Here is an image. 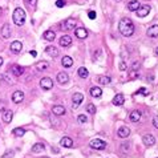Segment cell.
I'll use <instances>...</instances> for the list:
<instances>
[{"mask_svg":"<svg viewBox=\"0 0 158 158\" xmlns=\"http://www.w3.org/2000/svg\"><path fill=\"white\" fill-rule=\"evenodd\" d=\"M118 29L125 37H130L133 33H134V24L130 20L129 17H124L121 19L120 23H118Z\"/></svg>","mask_w":158,"mask_h":158,"instance_id":"obj_1","label":"cell"},{"mask_svg":"<svg viewBox=\"0 0 158 158\" xmlns=\"http://www.w3.org/2000/svg\"><path fill=\"white\" fill-rule=\"evenodd\" d=\"M12 19H13V23L16 24V25H23L24 23H25V11L21 8H16L13 11V16H12Z\"/></svg>","mask_w":158,"mask_h":158,"instance_id":"obj_2","label":"cell"},{"mask_svg":"<svg viewBox=\"0 0 158 158\" xmlns=\"http://www.w3.org/2000/svg\"><path fill=\"white\" fill-rule=\"evenodd\" d=\"M89 145H90V147H92V149H96V150H104L105 147H107V142L102 141V140H98V138L92 140Z\"/></svg>","mask_w":158,"mask_h":158,"instance_id":"obj_3","label":"cell"},{"mask_svg":"<svg viewBox=\"0 0 158 158\" xmlns=\"http://www.w3.org/2000/svg\"><path fill=\"white\" fill-rule=\"evenodd\" d=\"M40 86L43 88L44 90H49V89H52V88H53V80H52L51 77H44V78H41V81H40Z\"/></svg>","mask_w":158,"mask_h":158,"instance_id":"obj_4","label":"cell"},{"mask_svg":"<svg viewBox=\"0 0 158 158\" xmlns=\"http://www.w3.org/2000/svg\"><path fill=\"white\" fill-rule=\"evenodd\" d=\"M72 109H77L78 107H80V104L84 101V96L81 95V93H75L72 97Z\"/></svg>","mask_w":158,"mask_h":158,"instance_id":"obj_5","label":"cell"},{"mask_svg":"<svg viewBox=\"0 0 158 158\" xmlns=\"http://www.w3.org/2000/svg\"><path fill=\"white\" fill-rule=\"evenodd\" d=\"M75 27H76V20L72 19V17L66 19L63 23V28L65 29V31H72V29H75Z\"/></svg>","mask_w":158,"mask_h":158,"instance_id":"obj_6","label":"cell"},{"mask_svg":"<svg viewBox=\"0 0 158 158\" xmlns=\"http://www.w3.org/2000/svg\"><path fill=\"white\" fill-rule=\"evenodd\" d=\"M135 12H137V16L145 17V16H147V15H149V12H150V6H141Z\"/></svg>","mask_w":158,"mask_h":158,"instance_id":"obj_7","label":"cell"},{"mask_svg":"<svg viewBox=\"0 0 158 158\" xmlns=\"http://www.w3.org/2000/svg\"><path fill=\"white\" fill-rule=\"evenodd\" d=\"M72 44V37L69 36V35H63L60 37V45L64 47V48H66V47H69Z\"/></svg>","mask_w":158,"mask_h":158,"instance_id":"obj_8","label":"cell"},{"mask_svg":"<svg viewBox=\"0 0 158 158\" xmlns=\"http://www.w3.org/2000/svg\"><path fill=\"white\" fill-rule=\"evenodd\" d=\"M23 100H24V93L21 92V90L13 92V95H12V101H13L15 104H20Z\"/></svg>","mask_w":158,"mask_h":158,"instance_id":"obj_9","label":"cell"},{"mask_svg":"<svg viewBox=\"0 0 158 158\" xmlns=\"http://www.w3.org/2000/svg\"><path fill=\"white\" fill-rule=\"evenodd\" d=\"M142 142L145 144V146H153L155 144V138L152 134H146L142 137Z\"/></svg>","mask_w":158,"mask_h":158,"instance_id":"obj_10","label":"cell"},{"mask_svg":"<svg viewBox=\"0 0 158 158\" xmlns=\"http://www.w3.org/2000/svg\"><path fill=\"white\" fill-rule=\"evenodd\" d=\"M124 102H125V97H124V95H121V93L116 95L114 98H113V104H114L116 107H121V105H124Z\"/></svg>","mask_w":158,"mask_h":158,"instance_id":"obj_11","label":"cell"},{"mask_svg":"<svg viewBox=\"0 0 158 158\" xmlns=\"http://www.w3.org/2000/svg\"><path fill=\"white\" fill-rule=\"evenodd\" d=\"M21 49H23V44L20 41H13L11 44V52H13V53H20Z\"/></svg>","mask_w":158,"mask_h":158,"instance_id":"obj_12","label":"cell"},{"mask_svg":"<svg viewBox=\"0 0 158 158\" xmlns=\"http://www.w3.org/2000/svg\"><path fill=\"white\" fill-rule=\"evenodd\" d=\"M0 33H1V37H3V39H8V37H11V27H9L8 24H4Z\"/></svg>","mask_w":158,"mask_h":158,"instance_id":"obj_13","label":"cell"},{"mask_svg":"<svg viewBox=\"0 0 158 158\" xmlns=\"http://www.w3.org/2000/svg\"><path fill=\"white\" fill-rule=\"evenodd\" d=\"M117 134H118V137H120V138H126V137H129L130 130H129V128L122 126V128H120V129H118Z\"/></svg>","mask_w":158,"mask_h":158,"instance_id":"obj_14","label":"cell"},{"mask_svg":"<svg viewBox=\"0 0 158 158\" xmlns=\"http://www.w3.org/2000/svg\"><path fill=\"white\" fill-rule=\"evenodd\" d=\"M57 81H59V84H66L69 81V76H68V73H65V72H60L57 75Z\"/></svg>","mask_w":158,"mask_h":158,"instance_id":"obj_15","label":"cell"},{"mask_svg":"<svg viewBox=\"0 0 158 158\" xmlns=\"http://www.w3.org/2000/svg\"><path fill=\"white\" fill-rule=\"evenodd\" d=\"M43 37L47 41H53L55 40V37H56V33L52 31V29H48V31H45L43 33Z\"/></svg>","mask_w":158,"mask_h":158,"instance_id":"obj_16","label":"cell"},{"mask_svg":"<svg viewBox=\"0 0 158 158\" xmlns=\"http://www.w3.org/2000/svg\"><path fill=\"white\" fill-rule=\"evenodd\" d=\"M140 118H141V112H140V110H133L129 114V120L132 121V122H138Z\"/></svg>","mask_w":158,"mask_h":158,"instance_id":"obj_17","label":"cell"},{"mask_svg":"<svg viewBox=\"0 0 158 158\" xmlns=\"http://www.w3.org/2000/svg\"><path fill=\"white\" fill-rule=\"evenodd\" d=\"M52 112L56 116H64L65 114V108L61 107V105H55V107L52 108Z\"/></svg>","mask_w":158,"mask_h":158,"instance_id":"obj_18","label":"cell"},{"mask_svg":"<svg viewBox=\"0 0 158 158\" xmlns=\"http://www.w3.org/2000/svg\"><path fill=\"white\" fill-rule=\"evenodd\" d=\"M147 36L149 37H158V25L155 24V25H152L149 29H147Z\"/></svg>","mask_w":158,"mask_h":158,"instance_id":"obj_19","label":"cell"},{"mask_svg":"<svg viewBox=\"0 0 158 158\" xmlns=\"http://www.w3.org/2000/svg\"><path fill=\"white\" fill-rule=\"evenodd\" d=\"M75 33L77 39H86V36H88V32H86L85 28H76Z\"/></svg>","mask_w":158,"mask_h":158,"instance_id":"obj_20","label":"cell"},{"mask_svg":"<svg viewBox=\"0 0 158 158\" xmlns=\"http://www.w3.org/2000/svg\"><path fill=\"white\" fill-rule=\"evenodd\" d=\"M89 92H90V95H92V97H96V98L102 96V90H101V88H98V86H92Z\"/></svg>","mask_w":158,"mask_h":158,"instance_id":"obj_21","label":"cell"},{"mask_svg":"<svg viewBox=\"0 0 158 158\" xmlns=\"http://www.w3.org/2000/svg\"><path fill=\"white\" fill-rule=\"evenodd\" d=\"M60 145H61V146H64V147H72V146H73L72 138H69V137H64V138H61Z\"/></svg>","mask_w":158,"mask_h":158,"instance_id":"obj_22","label":"cell"},{"mask_svg":"<svg viewBox=\"0 0 158 158\" xmlns=\"http://www.w3.org/2000/svg\"><path fill=\"white\" fill-rule=\"evenodd\" d=\"M61 64H63L64 68H71L73 65V59L69 57V56H64V59L61 60Z\"/></svg>","mask_w":158,"mask_h":158,"instance_id":"obj_23","label":"cell"},{"mask_svg":"<svg viewBox=\"0 0 158 158\" xmlns=\"http://www.w3.org/2000/svg\"><path fill=\"white\" fill-rule=\"evenodd\" d=\"M45 52L48 53L49 56H51V57H57V56H59V49L55 48V47H47Z\"/></svg>","mask_w":158,"mask_h":158,"instance_id":"obj_24","label":"cell"},{"mask_svg":"<svg viewBox=\"0 0 158 158\" xmlns=\"http://www.w3.org/2000/svg\"><path fill=\"white\" fill-rule=\"evenodd\" d=\"M11 71H12V73H13L15 76H21L24 73V69L21 68L20 65H12Z\"/></svg>","mask_w":158,"mask_h":158,"instance_id":"obj_25","label":"cell"},{"mask_svg":"<svg viewBox=\"0 0 158 158\" xmlns=\"http://www.w3.org/2000/svg\"><path fill=\"white\" fill-rule=\"evenodd\" d=\"M110 77H107V76H98L97 77V83L101 84V85H109L110 84Z\"/></svg>","mask_w":158,"mask_h":158,"instance_id":"obj_26","label":"cell"},{"mask_svg":"<svg viewBox=\"0 0 158 158\" xmlns=\"http://www.w3.org/2000/svg\"><path fill=\"white\" fill-rule=\"evenodd\" d=\"M12 117H13L12 110H4V113H3V121L4 122H11Z\"/></svg>","mask_w":158,"mask_h":158,"instance_id":"obj_27","label":"cell"},{"mask_svg":"<svg viewBox=\"0 0 158 158\" xmlns=\"http://www.w3.org/2000/svg\"><path fill=\"white\" fill-rule=\"evenodd\" d=\"M140 7H141V4L138 3L137 0H133V1H130V3L128 4V9H129V11H137Z\"/></svg>","mask_w":158,"mask_h":158,"instance_id":"obj_28","label":"cell"},{"mask_svg":"<svg viewBox=\"0 0 158 158\" xmlns=\"http://www.w3.org/2000/svg\"><path fill=\"white\" fill-rule=\"evenodd\" d=\"M77 73L78 76H80L81 78H86L88 76H89V72H88V69L85 68V66H81V68L77 69Z\"/></svg>","mask_w":158,"mask_h":158,"instance_id":"obj_29","label":"cell"},{"mask_svg":"<svg viewBox=\"0 0 158 158\" xmlns=\"http://www.w3.org/2000/svg\"><path fill=\"white\" fill-rule=\"evenodd\" d=\"M48 66H49V64L47 61H39V63H36V69L37 71H47Z\"/></svg>","mask_w":158,"mask_h":158,"instance_id":"obj_30","label":"cell"},{"mask_svg":"<svg viewBox=\"0 0 158 158\" xmlns=\"http://www.w3.org/2000/svg\"><path fill=\"white\" fill-rule=\"evenodd\" d=\"M44 149H45L44 144H36V145L32 146V152H33V153H40V152H43Z\"/></svg>","mask_w":158,"mask_h":158,"instance_id":"obj_31","label":"cell"},{"mask_svg":"<svg viewBox=\"0 0 158 158\" xmlns=\"http://www.w3.org/2000/svg\"><path fill=\"white\" fill-rule=\"evenodd\" d=\"M13 133L16 137H21V135L25 134V129H23V128H16V129H13Z\"/></svg>","mask_w":158,"mask_h":158,"instance_id":"obj_32","label":"cell"},{"mask_svg":"<svg viewBox=\"0 0 158 158\" xmlns=\"http://www.w3.org/2000/svg\"><path fill=\"white\" fill-rule=\"evenodd\" d=\"M129 78L130 80H134V78L138 77V71H134V69H130V72H129Z\"/></svg>","mask_w":158,"mask_h":158,"instance_id":"obj_33","label":"cell"},{"mask_svg":"<svg viewBox=\"0 0 158 158\" xmlns=\"http://www.w3.org/2000/svg\"><path fill=\"white\" fill-rule=\"evenodd\" d=\"M86 110H88L90 114H95V113H96V107L93 105V104H89V105L86 107Z\"/></svg>","mask_w":158,"mask_h":158,"instance_id":"obj_34","label":"cell"},{"mask_svg":"<svg viewBox=\"0 0 158 158\" xmlns=\"http://www.w3.org/2000/svg\"><path fill=\"white\" fill-rule=\"evenodd\" d=\"M77 121L80 122V124H85L86 121H88V118H86L85 114H80V116L77 117Z\"/></svg>","mask_w":158,"mask_h":158,"instance_id":"obj_35","label":"cell"},{"mask_svg":"<svg viewBox=\"0 0 158 158\" xmlns=\"http://www.w3.org/2000/svg\"><path fill=\"white\" fill-rule=\"evenodd\" d=\"M56 6H57L59 8H63V7L65 6V3H64V0H57V1H56Z\"/></svg>","mask_w":158,"mask_h":158,"instance_id":"obj_36","label":"cell"},{"mask_svg":"<svg viewBox=\"0 0 158 158\" xmlns=\"http://www.w3.org/2000/svg\"><path fill=\"white\" fill-rule=\"evenodd\" d=\"M153 125H154V128L158 129V116H154V117H153Z\"/></svg>","mask_w":158,"mask_h":158,"instance_id":"obj_37","label":"cell"},{"mask_svg":"<svg viewBox=\"0 0 158 158\" xmlns=\"http://www.w3.org/2000/svg\"><path fill=\"white\" fill-rule=\"evenodd\" d=\"M138 93H141V95H144V96H147V90H146V88H140Z\"/></svg>","mask_w":158,"mask_h":158,"instance_id":"obj_38","label":"cell"},{"mask_svg":"<svg viewBox=\"0 0 158 158\" xmlns=\"http://www.w3.org/2000/svg\"><path fill=\"white\" fill-rule=\"evenodd\" d=\"M88 15H89V19H92V20H95L96 19V12L95 11H90Z\"/></svg>","mask_w":158,"mask_h":158,"instance_id":"obj_39","label":"cell"},{"mask_svg":"<svg viewBox=\"0 0 158 158\" xmlns=\"http://www.w3.org/2000/svg\"><path fill=\"white\" fill-rule=\"evenodd\" d=\"M12 155H13V152H7L6 155H3V158H9V157L12 158Z\"/></svg>","mask_w":158,"mask_h":158,"instance_id":"obj_40","label":"cell"},{"mask_svg":"<svg viewBox=\"0 0 158 158\" xmlns=\"http://www.w3.org/2000/svg\"><path fill=\"white\" fill-rule=\"evenodd\" d=\"M138 66H140V64H138V61H135V63H133V66H132V69H134V71H138Z\"/></svg>","mask_w":158,"mask_h":158,"instance_id":"obj_41","label":"cell"},{"mask_svg":"<svg viewBox=\"0 0 158 158\" xmlns=\"http://www.w3.org/2000/svg\"><path fill=\"white\" fill-rule=\"evenodd\" d=\"M120 69H121V71H125V69H126V65H125L124 63H121L120 64Z\"/></svg>","mask_w":158,"mask_h":158,"instance_id":"obj_42","label":"cell"},{"mask_svg":"<svg viewBox=\"0 0 158 158\" xmlns=\"http://www.w3.org/2000/svg\"><path fill=\"white\" fill-rule=\"evenodd\" d=\"M29 55L33 56V57H36V55H37V53H36V51H29Z\"/></svg>","mask_w":158,"mask_h":158,"instance_id":"obj_43","label":"cell"},{"mask_svg":"<svg viewBox=\"0 0 158 158\" xmlns=\"http://www.w3.org/2000/svg\"><path fill=\"white\" fill-rule=\"evenodd\" d=\"M154 53H155V56H158V47L155 48V51H154Z\"/></svg>","mask_w":158,"mask_h":158,"instance_id":"obj_44","label":"cell"},{"mask_svg":"<svg viewBox=\"0 0 158 158\" xmlns=\"http://www.w3.org/2000/svg\"><path fill=\"white\" fill-rule=\"evenodd\" d=\"M1 65H3V59L0 57V66H1Z\"/></svg>","mask_w":158,"mask_h":158,"instance_id":"obj_45","label":"cell"},{"mask_svg":"<svg viewBox=\"0 0 158 158\" xmlns=\"http://www.w3.org/2000/svg\"><path fill=\"white\" fill-rule=\"evenodd\" d=\"M0 15H1V8H0Z\"/></svg>","mask_w":158,"mask_h":158,"instance_id":"obj_46","label":"cell"},{"mask_svg":"<svg viewBox=\"0 0 158 158\" xmlns=\"http://www.w3.org/2000/svg\"><path fill=\"white\" fill-rule=\"evenodd\" d=\"M116 1H121V0H116Z\"/></svg>","mask_w":158,"mask_h":158,"instance_id":"obj_47","label":"cell"}]
</instances>
